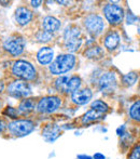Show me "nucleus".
Instances as JSON below:
<instances>
[{
	"label": "nucleus",
	"mask_w": 140,
	"mask_h": 159,
	"mask_svg": "<svg viewBox=\"0 0 140 159\" xmlns=\"http://www.w3.org/2000/svg\"><path fill=\"white\" fill-rule=\"evenodd\" d=\"M75 64V57L72 54H63L57 57L50 66V70L54 75H61L71 70Z\"/></svg>",
	"instance_id": "f257e3e1"
},
{
	"label": "nucleus",
	"mask_w": 140,
	"mask_h": 159,
	"mask_svg": "<svg viewBox=\"0 0 140 159\" xmlns=\"http://www.w3.org/2000/svg\"><path fill=\"white\" fill-rule=\"evenodd\" d=\"M13 75L25 80H32L36 77V69L30 63L26 61H16L12 67Z\"/></svg>",
	"instance_id": "f03ea898"
},
{
	"label": "nucleus",
	"mask_w": 140,
	"mask_h": 159,
	"mask_svg": "<svg viewBox=\"0 0 140 159\" xmlns=\"http://www.w3.org/2000/svg\"><path fill=\"white\" fill-rule=\"evenodd\" d=\"M8 127L11 133L16 136H25L27 134H29L30 132H32V130L35 129L34 122L32 120L27 119L14 120V121L10 122Z\"/></svg>",
	"instance_id": "7ed1b4c3"
},
{
	"label": "nucleus",
	"mask_w": 140,
	"mask_h": 159,
	"mask_svg": "<svg viewBox=\"0 0 140 159\" xmlns=\"http://www.w3.org/2000/svg\"><path fill=\"white\" fill-rule=\"evenodd\" d=\"M82 40L80 39V30L75 26H69L65 30L66 48L71 52H74L80 48Z\"/></svg>",
	"instance_id": "20e7f679"
},
{
	"label": "nucleus",
	"mask_w": 140,
	"mask_h": 159,
	"mask_svg": "<svg viewBox=\"0 0 140 159\" xmlns=\"http://www.w3.org/2000/svg\"><path fill=\"white\" fill-rule=\"evenodd\" d=\"M104 13L107 21L112 25H117L123 22L124 19V10L120 6L115 3L107 4L104 9Z\"/></svg>",
	"instance_id": "39448f33"
},
{
	"label": "nucleus",
	"mask_w": 140,
	"mask_h": 159,
	"mask_svg": "<svg viewBox=\"0 0 140 159\" xmlns=\"http://www.w3.org/2000/svg\"><path fill=\"white\" fill-rule=\"evenodd\" d=\"M62 104V101L57 96H46L39 101L37 105V111L39 113L50 114L55 111Z\"/></svg>",
	"instance_id": "423d86ee"
},
{
	"label": "nucleus",
	"mask_w": 140,
	"mask_h": 159,
	"mask_svg": "<svg viewBox=\"0 0 140 159\" xmlns=\"http://www.w3.org/2000/svg\"><path fill=\"white\" fill-rule=\"evenodd\" d=\"M8 93L13 98H27L30 94V88L26 82L16 80L8 87Z\"/></svg>",
	"instance_id": "0eeeda50"
},
{
	"label": "nucleus",
	"mask_w": 140,
	"mask_h": 159,
	"mask_svg": "<svg viewBox=\"0 0 140 159\" xmlns=\"http://www.w3.org/2000/svg\"><path fill=\"white\" fill-rule=\"evenodd\" d=\"M3 47L12 55H19L24 51L25 41L22 37H10L4 41Z\"/></svg>",
	"instance_id": "6e6552de"
},
{
	"label": "nucleus",
	"mask_w": 140,
	"mask_h": 159,
	"mask_svg": "<svg viewBox=\"0 0 140 159\" xmlns=\"http://www.w3.org/2000/svg\"><path fill=\"white\" fill-rule=\"evenodd\" d=\"M84 25L87 28V30L92 34H97L101 33V30L105 28V23H104L103 17H100L99 15L96 14H91L84 20Z\"/></svg>",
	"instance_id": "1a4fd4ad"
},
{
	"label": "nucleus",
	"mask_w": 140,
	"mask_h": 159,
	"mask_svg": "<svg viewBox=\"0 0 140 159\" xmlns=\"http://www.w3.org/2000/svg\"><path fill=\"white\" fill-rule=\"evenodd\" d=\"M99 89L101 91H109L111 92L112 90H114L115 86H117V78L113 73H106L100 77L98 81Z\"/></svg>",
	"instance_id": "9d476101"
},
{
	"label": "nucleus",
	"mask_w": 140,
	"mask_h": 159,
	"mask_svg": "<svg viewBox=\"0 0 140 159\" xmlns=\"http://www.w3.org/2000/svg\"><path fill=\"white\" fill-rule=\"evenodd\" d=\"M92 91L90 89H83V90H77L72 93V101L73 103L78 105H85L90 102L92 98Z\"/></svg>",
	"instance_id": "9b49d317"
},
{
	"label": "nucleus",
	"mask_w": 140,
	"mask_h": 159,
	"mask_svg": "<svg viewBox=\"0 0 140 159\" xmlns=\"http://www.w3.org/2000/svg\"><path fill=\"white\" fill-rule=\"evenodd\" d=\"M32 17V13L29 9L25 7H21L15 11V19L19 25H26L30 22Z\"/></svg>",
	"instance_id": "f8f14e48"
},
{
	"label": "nucleus",
	"mask_w": 140,
	"mask_h": 159,
	"mask_svg": "<svg viewBox=\"0 0 140 159\" xmlns=\"http://www.w3.org/2000/svg\"><path fill=\"white\" fill-rule=\"evenodd\" d=\"M43 28L46 33H54L61 28V22L53 16H46L43 19Z\"/></svg>",
	"instance_id": "ddd939ff"
},
{
	"label": "nucleus",
	"mask_w": 140,
	"mask_h": 159,
	"mask_svg": "<svg viewBox=\"0 0 140 159\" xmlns=\"http://www.w3.org/2000/svg\"><path fill=\"white\" fill-rule=\"evenodd\" d=\"M53 55H54V52L51 48H42L39 50L37 54V59L39 61L40 64L42 65H46V64H50L53 60Z\"/></svg>",
	"instance_id": "4468645a"
},
{
	"label": "nucleus",
	"mask_w": 140,
	"mask_h": 159,
	"mask_svg": "<svg viewBox=\"0 0 140 159\" xmlns=\"http://www.w3.org/2000/svg\"><path fill=\"white\" fill-rule=\"evenodd\" d=\"M59 132H61V129H59L58 126H56V125H49V126H46L43 129L42 134H43L45 141L51 142V141H54L59 135Z\"/></svg>",
	"instance_id": "2eb2a0df"
},
{
	"label": "nucleus",
	"mask_w": 140,
	"mask_h": 159,
	"mask_svg": "<svg viewBox=\"0 0 140 159\" xmlns=\"http://www.w3.org/2000/svg\"><path fill=\"white\" fill-rule=\"evenodd\" d=\"M119 43H120V35L117 32H111L105 39V47L110 51L117 49Z\"/></svg>",
	"instance_id": "dca6fc26"
},
{
	"label": "nucleus",
	"mask_w": 140,
	"mask_h": 159,
	"mask_svg": "<svg viewBox=\"0 0 140 159\" xmlns=\"http://www.w3.org/2000/svg\"><path fill=\"white\" fill-rule=\"evenodd\" d=\"M36 107V102L34 101V98H25L23 102L19 104V111L23 115L26 114H29L30 111H32Z\"/></svg>",
	"instance_id": "f3484780"
},
{
	"label": "nucleus",
	"mask_w": 140,
	"mask_h": 159,
	"mask_svg": "<svg viewBox=\"0 0 140 159\" xmlns=\"http://www.w3.org/2000/svg\"><path fill=\"white\" fill-rule=\"evenodd\" d=\"M101 116H103L101 113H98V111H94V109H91V111H88L87 113L82 117V124L87 125V124H90V122L96 121L99 118H101Z\"/></svg>",
	"instance_id": "a211bd4d"
},
{
	"label": "nucleus",
	"mask_w": 140,
	"mask_h": 159,
	"mask_svg": "<svg viewBox=\"0 0 140 159\" xmlns=\"http://www.w3.org/2000/svg\"><path fill=\"white\" fill-rule=\"evenodd\" d=\"M81 86V79L78 76H73L69 79L67 84V88H66V92H75Z\"/></svg>",
	"instance_id": "6ab92c4d"
},
{
	"label": "nucleus",
	"mask_w": 140,
	"mask_h": 159,
	"mask_svg": "<svg viewBox=\"0 0 140 159\" xmlns=\"http://www.w3.org/2000/svg\"><path fill=\"white\" fill-rule=\"evenodd\" d=\"M129 116L133 120L140 122V100L135 102L129 109Z\"/></svg>",
	"instance_id": "aec40b11"
},
{
	"label": "nucleus",
	"mask_w": 140,
	"mask_h": 159,
	"mask_svg": "<svg viewBox=\"0 0 140 159\" xmlns=\"http://www.w3.org/2000/svg\"><path fill=\"white\" fill-rule=\"evenodd\" d=\"M103 54H104V51L99 47H92V48H88L85 51V55L88 59H95V57L98 59V57H103Z\"/></svg>",
	"instance_id": "412c9836"
},
{
	"label": "nucleus",
	"mask_w": 140,
	"mask_h": 159,
	"mask_svg": "<svg viewBox=\"0 0 140 159\" xmlns=\"http://www.w3.org/2000/svg\"><path fill=\"white\" fill-rule=\"evenodd\" d=\"M91 106H92V109H94V111H98V113H101V114L108 111V109H109L108 105H107L105 102L100 101V100L94 101V102L92 103V105H91Z\"/></svg>",
	"instance_id": "4be33fe9"
},
{
	"label": "nucleus",
	"mask_w": 140,
	"mask_h": 159,
	"mask_svg": "<svg viewBox=\"0 0 140 159\" xmlns=\"http://www.w3.org/2000/svg\"><path fill=\"white\" fill-rule=\"evenodd\" d=\"M70 78L68 76H61L55 82V86H56L57 90L59 91H65L66 92V88H67V84L69 81Z\"/></svg>",
	"instance_id": "5701e85b"
},
{
	"label": "nucleus",
	"mask_w": 140,
	"mask_h": 159,
	"mask_svg": "<svg viewBox=\"0 0 140 159\" xmlns=\"http://www.w3.org/2000/svg\"><path fill=\"white\" fill-rule=\"evenodd\" d=\"M137 78H138V76L136 73H128L123 76V84L127 87H132L137 81Z\"/></svg>",
	"instance_id": "b1692460"
},
{
	"label": "nucleus",
	"mask_w": 140,
	"mask_h": 159,
	"mask_svg": "<svg viewBox=\"0 0 140 159\" xmlns=\"http://www.w3.org/2000/svg\"><path fill=\"white\" fill-rule=\"evenodd\" d=\"M37 39L39 41H43V42H46V41H50L52 39V36H51L50 33H46V32H39L37 35Z\"/></svg>",
	"instance_id": "393cba45"
},
{
	"label": "nucleus",
	"mask_w": 140,
	"mask_h": 159,
	"mask_svg": "<svg viewBox=\"0 0 140 159\" xmlns=\"http://www.w3.org/2000/svg\"><path fill=\"white\" fill-rule=\"evenodd\" d=\"M129 159H140V145H136L129 155Z\"/></svg>",
	"instance_id": "a878e982"
},
{
	"label": "nucleus",
	"mask_w": 140,
	"mask_h": 159,
	"mask_svg": "<svg viewBox=\"0 0 140 159\" xmlns=\"http://www.w3.org/2000/svg\"><path fill=\"white\" fill-rule=\"evenodd\" d=\"M4 114H6V115H9V117H11V118H16L17 111H15L13 107H6V109L4 111Z\"/></svg>",
	"instance_id": "bb28decb"
},
{
	"label": "nucleus",
	"mask_w": 140,
	"mask_h": 159,
	"mask_svg": "<svg viewBox=\"0 0 140 159\" xmlns=\"http://www.w3.org/2000/svg\"><path fill=\"white\" fill-rule=\"evenodd\" d=\"M93 159H106L105 156L103 155V154H100V153H96L94 155V157H93Z\"/></svg>",
	"instance_id": "cd10ccee"
},
{
	"label": "nucleus",
	"mask_w": 140,
	"mask_h": 159,
	"mask_svg": "<svg viewBox=\"0 0 140 159\" xmlns=\"http://www.w3.org/2000/svg\"><path fill=\"white\" fill-rule=\"evenodd\" d=\"M4 129H6V124H4L2 120H0V133H1V132H3Z\"/></svg>",
	"instance_id": "c85d7f7f"
},
{
	"label": "nucleus",
	"mask_w": 140,
	"mask_h": 159,
	"mask_svg": "<svg viewBox=\"0 0 140 159\" xmlns=\"http://www.w3.org/2000/svg\"><path fill=\"white\" fill-rule=\"evenodd\" d=\"M78 158L79 159H93L92 157H90V156H85V155H79Z\"/></svg>",
	"instance_id": "c756f323"
},
{
	"label": "nucleus",
	"mask_w": 140,
	"mask_h": 159,
	"mask_svg": "<svg viewBox=\"0 0 140 159\" xmlns=\"http://www.w3.org/2000/svg\"><path fill=\"white\" fill-rule=\"evenodd\" d=\"M40 3H41V1H32V4L34 7H39Z\"/></svg>",
	"instance_id": "7c9ffc66"
},
{
	"label": "nucleus",
	"mask_w": 140,
	"mask_h": 159,
	"mask_svg": "<svg viewBox=\"0 0 140 159\" xmlns=\"http://www.w3.org/2000/svg\"><path fill=\"white\" fill-rule=\"evenodd\" d=\"M3 88H4V84H3V82H2V81H0V93L2 92V90H3Z\"/></svg>",
	"instance_id": "2f4dec72"
},
{
	"label": "nucleus",
	"mask_w": 140,
	"mask_h": 159,
	"mask_svg": "<svg viewBox=\"0 0 140 159\" xmlns=\"http://www.w3.org/2000/svg\"><path fill=\"white\" fill-rule=\"evenodd\" d=\"M0 108H1V102H0Z\"/></svg>",
	"instance_id": "473e14b6"
}]
</instances>
